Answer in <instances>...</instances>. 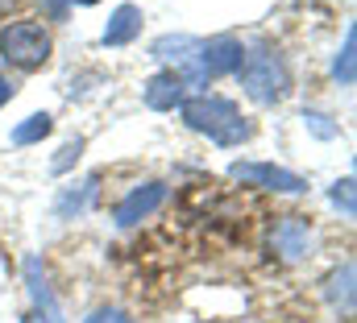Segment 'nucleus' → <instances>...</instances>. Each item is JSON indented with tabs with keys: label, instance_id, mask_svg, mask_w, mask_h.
Wrapping results in <instances>:
<instances>
[{
	"label": "nucleus",
	"instance_id": "obj_6",
	"mask_svg": "<svg viewBox=\"0 0 357 323\" xmlns=\"http://www.w3.org/2000/svg\"><path fill=\"white\" fill-rule=\"evenodd\" d=\"M270 249L282 257V261H303L312 253V224L299 220V216H282L270 233Z\"/></svg>",
	"mask_w": 357,
	"mask_h": 323
},
{
	"label": "nucleus",
	"instance_id": "obj_15",
	"mask_svg": "<svg viewBox=\"0 0 357 323\" xmlns=\"http://www.w3.org/2000/svg\"><path fill=\"white\" fill-rule=\"evenodd\" d=\"M303 125L316 137H337V125H328V116H320V112H303Z\"/></svg>",
	"mask_w": 357,
	"mask_h": 323
},
{
	"label": "nucleus",
	"instance_id": "obj_17",
	"mask_svg": "<svg viewBox=\"0 0 357 323\" xmlns=\"http://www.w3.org/2000/svg\"><path fill=\"white\" fill-rule=\"evenodd\" d=\"M88 323H133V320H129L125 311H116V307H100V311H96Z\"/></svg>",
	"mask_w": 357,
	"mask_h": 323
},
{
	"label": "nucleus",
	"instance_id": "obj_8",
	"mask_svg": "<svg viewBox=\"0 0 357 323\" xmlns=\"http://www.w3.org/2000/svg\"><path fill=\"white\" fill-rule=\"evenodd\" d=\"M183 100H187V83L175 71H162L146 83V108H154V112H171Z\"/></svg>",
	"mask_w": 357,
	"mask_h": 323
},
{
	"label": "nucleus",
	"instance_id": "obj_16",
	"mask_svg": "<svg viewBox=\"0 0 357 323\" xmlns=\"http://www.w3.org/2000/svg\"><path fill=\"white\" fill-rule=\"evenodd\" d=\"M333 203H341V207L354 216V178H345V182H337V187H333Z\"/></svg>",
	"mask_w": 357,
	"mask_h": 323
},
{
	"label": "nucleus",
	"instance_id": "obj_4",
	"mask_svg": "<svg viewBox=\"0 0 357 323\" xmlns=\"http://www.w3.org/2000/svg\"><path fill=\"white\" fill-rule=\"evenodd\" d=\"M245 63V46L237 38H212V42H199V75L204 79H216V75H233L241 71Z\"/></svg>",
	"mask_w": 357,
	"mask_h": 323
},
{
	"label": "nucleus",
	"instance_id": "obj_18",
	"mask_svg": "<svg viewBox=\"0 0 357 323\" xmlns=\"http://www.w3.org/2000/svg\"><path fill=\"white\" fill-rule=\"evenodd\" d=\"M8 95H13V87H8V79L0 75V104H8Z\"/></svg>",
	"mask_w": 357,
	"mask_h": 323
},
{
	"label": "nucleus",
	"instance_id": "obj_11",
	"mask_svg": "<svg viewBox=\"0 0 357 323\" xmlns=\"http://www.w3.org/2000/svg\"><path fill=\"white\" fill-rule=\"evenodd\" d=\"M50 129H54V120H50L46 112H38V116H29L25 125H17V129H13V141H17V145H33V141H42Z\"/></svg>",
	"mask_w": 357,
	"mask_h": 323
},
{
	"label": "nucleus",
	"instance_id": "obj_3",
	"mask_svg": "<svg viewBox=\"0 0 357 323\" xmlns=\"http://www.w3.org/2000/svg\"><path fill=\"white\" fill-rule=\"evenodd\" d=\"M241 87L258 100V104H274V100H282L287 91H291V75H287V67H282V58L274 54V50H254V54H245V63H241Z\"/></svg>",
	"mask_w": 357,
	"mask_h": 323
},
{
	"label": "nucleus",
	"instance_id": "obj_12",
	"mask_svg": "<svg viewBox=\"0 0 357 323\" xmlns=\"http://www.w3.org/2000/svg\"><path fill=\"white\" fill-rule=\"evenodd\" d=\"M328 286H333V290H328V294H333V303H337V307L345 303V311H349V307H354V265H345V269H337Z\"/></svg>",
	"mask_w": 357,
	"mask_h": 323
},
{
	"label": "nucleus",
	"instance_id": "obj_2",
	"mask_svg": "<svg viewBox=\"0 0 357 323\" xmlns=\"http://www.w3.org/2000/svg\"><path fill=\"white\" fill-rule=\"evenodd\" d=\"M54 42H50V29H42L38 21H13L0 29V58L17 71H33L50 58Z\"/></svg>",
	"mask_w": 357,
	"mask_h": 323
},
{
	"label": "nucleus",
	"instance_id": "obj_9",
	"mask_svg": "<svg viewBox=\"0 0 357 323\" xmlns=\"http://www.w3.org/2000/svg\"><path fill=\"white\" fill-rule=\"evenodd\" d=\"M142 33V8L137 4H121L104 29V46H129L133 38Z\"/></svg>",
	"mask_w": 357,
	"mask_h": 323
},
{
	"label": "nucleus",
	"instance_id": "obj_13",
	"mask_svg": "<svg viewBox=\"0 0 357 323\" xmlns=\"http://www.w3.org/2000/svg\"><path fill=\"white\" fill-rule=\"evenodd\" d=\"M354 42H357V38H354V29H349V38H345V50L337 54V67H333V75L345 83V87L354 83Z\"/></svg>",
	"mask_w": 357,
	"mask_h": 323
},
{
	"label": "nucleus",
	"instance_id": "obj_5",
	"mask_svg": "<svg viewBox=\"0 0 357 323\" xmlns=\"http://www.w3.org/2000/svg\"><path fill=\"white\" fill-rule=\"evenodd\" d=\"M233 178L250 182V187H266V191H287V195L303 191V178L291 174V170H282V166H274V162H237Z\"/></svg>",
	"mask_w": 357,
	"mask_h": 323
},
{
	"label": "nucleus",
	"instance_id": "obj_1",
	"mask_svg": "<svg viewBox=\"0 0 357 323\" xmlns=\"http://www.w3.org/2000/svg\"><path fill=\"white\" fill-rule=\"evenodd\" d=\"M183 120L195 133H208V141L216 145H241L250 137V125L241 116V108L225 95H191L183 100Z\"/></svg>",
	"mask_w": 357,
	"mask_h": 323
},
{
	"label": "nucleus",
	"instance_id": "obj_19",
	"mask_svg": "<svg viewBox=\"0 0 357 323\" xmlns=\"http://www.w3.org/2000/svg\"><path fill=\"white\" fill-rule=\"evenodd\" d=\"M71 4H96V0H71Z\"/></svg>",
	"mask_w": 357,
	"mask_h": 323
},
{
	"label": "nucleus",
	"instance_id": "obj_10",
	"mask_svg": "<svg viewBox=\"0 0 357 323\" xmlns=\"http://www.w3.org/2000/svg\"><path fill=\"white\" fill-rule=\"evenodd\" d=\"M96 187H100V178H84L79 187L63 191V195H59V203H54V212H59L63 220H71V216H84V212H88V203L96 199Z\"/></svg>",
	"mask_w": 357,
	"mask_h": 323
},
{
	"label": "nucleus",
	"instance_id": "obj_7",
	"mask_svg": "<svg viewBox=\"0 0 357 323\" xmlns=\"http://www.w3.org/2000/svg\"><path fill=\"white\" fill-rule=\"evenodd\" d=\"M162 203H167V187H162V182H146V187H133V191H129V195L116 203V224H121V228H133L137 220L154 216Z\"/></svg>",
	"mask_w": 357,
	"mask_h": 323
},
{
	"label": "nucleus",
	"instance_id": "obj_20",
	"mask_svg": "<svg viewBox=\"0 0 357 323\" xmlns=\"http://www.w3.org/2000/svg\"><path fill=\"white\" fill-rule=\"evenodd\" d=\"M4 4H8V0H0V8H4Z\"/></svg>",
	"mask_w": 357,
	"mask_h": 323
},
{
	"label": "nucleus",
	"instance_id": "obj_14",
	"mask_svg": "<svg viewBox=\"0 0 357 323\" xmlns=\"http://www.w3.org/2000/svg\"><path fill=\"white\" fill-rule=\"evenodd\" d=\"M79 154H84V141L75 137V141H67V145L59 150V158L50 162V170H54V174H63V170H67L71 162H79Z\"/></svg>",
	"mask_w": 357,
	"mask_h": 323
}]
</instances>
